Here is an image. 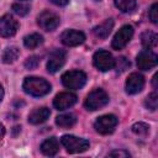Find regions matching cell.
Masks as SVG:
<instances>
[{"label": "cell", "mask_w": 158, "mask_h": 158, "mask_svg": "<svg viewBox=\"0 0 158 158\" xmlns=\"http://www.w3.org/2000/svg\"><path fill=\"white\" fill-rule=\"evenodd\" d=\"M2 98H4V89H2V86L0 85V101L2 100Z\"/></svg>", "instance_id": "34"}, {"label": "cell", "mask_w": 158, "mask_h": 158, "mask_svg": "<svg viewBox=\"0 0 158 158\" xmlns=\"http://www.w3.org/2000/svg\"><path fill=\"white\" fill-rule=\"evenodd\" d=\"M59 16L49 10H44L42 11L38 17H37V22L40 25V27L44 31H53L58 27L59 25Z\"/></svg>", "instance_id": "7"}, {"label": "cell", "mask_w": 158, "mask_h": 158, "mask_svg": "<svg viewBox=\"0 0 158 158\" xmlns=\"http://www.w3.org/2000/svg\"><path fill=\"white\" fill-rule=\"evenodd\" d=\"M22 88L25 93L32 95V96H43L47 95L51 91V84L43 79V78H37V77H27L23 80Z\"/></svg>", "instance_id": "1"}, {"label": "cell", "mask_w": 158, "mask_h": 158, "mask_svg": "<svg viewBox=\"0 0 158 158\" xmlns=\"http://www.w3.org/2000/svg\"><path fill=\"white\" fill-rule=\"evenodd\" d=\"M109 102V95L105 90L102 89H94L93 91H90L85 99V107L90 111H95L99 110L101 107H104L105 105H107Z\"/></svg>", "instance_id": "2"}, {"label": "cell", "mask_w": 158, "mask_h": 158, "mask_svg": "<svg viewBox=\"0 0 158 158\" xmlns=\"http://www.w3.org/2000/svg\"><path fill=\"white\" fill-rule=\"evenodd\" d=\"M51 1L56 5H58V6H63V5H67L69 0H51Z\"/></svg>", "instance_id": "30"}, {"label": "cell", "mask_w": 158, "mask_h": 158, "mask_svg": "<svg viewBox=\"0 0 158 158\" xmlns=\"http://www.w3.org/2000/svg\"><path fill=\"white\" fill-rule=\"evenodd\" d=\"M58 151H59V143H58V139L56 137L47 138L41 144V152L44 156L53 157V156H56L58 153Z\"/></svg>", "instance_id": "16"}, {"label": "cell", "mask_w": 158, "mask_h": 158, "mask_svg": "<svg viewBox=\"0 0 158 158\" xmlns=\"http://www.w3.org/2000/svg\"><path fill=\"white\" fill-rule=\"evenodd\" d=\"M19 56H20V49L17 47H14L12 46V47H7L4 51L2 56H1V59H2L4 63L10 64V63H14L19 58Z\"/></svg>", "instance_id": "20"}, {"label": "cell", "mask_w": 158, "mask_h": 158, "mask_svg": "<svg viewBox=\"0 0 158 158\" xmlns=\"http://www.w3.org/2000/svg\"><path fill=\"white\" fill-rule=\"evenodd\" d=\"M75 122H77V117L73 114H63V115H59L56 117V123L63 128L72 127L75 125Z\"/></svg>", "instance_id": "18"}, {"label": "cell", "mask_w": 158, "mask_h": 158, "mask_svg": "<svg viewBox=\"0 0 158 158\" xmlns=\"http://www.w3.org/2000/svg\"><path fill=\"white\" fill-rule=\"evenodd\" d=\"M116 7L122 12H130L136 7V0H115Z\"/></svg>", "instance_id": "22"}, {"label": "cell", "mask_w": 158, "mask_h": 158, "mask_svg": "<svg viewBox=\"0 0 158 158\" xmlns=\"http://www.w3.org/2000/svg\"><path fill=\"white\" fill-rule=\"evenodd\" d=\"M12 10L15 14H17L19 16H25L28 14L30 11V7L27 5H23V4H14L12 5Z\"/></svg>", "instance_id": "26"}, {"label": "cell", "mask_w": 158, "mask_h": 158, "mask_svg": "<svg viewBox=\"0 0 158 158\" xmlns=\"http://www.w3.org/2000/svg\"><path fill=\"white\" fill-rule=\"evenodd\" d=\"M157 77H158V74H154V77H153V86L154 88H157Z\"/></svg>", "instance_id": "33"}, {"label": "cell", "mask_w": 158, "mask_h": 158, "mask_svg": "<svg viewBox=\"0 0 158 158\" xmlns=\"http://www.w3.org/2000/svg\"><path fill=\"white\" fill-rule=\"evenodd\" d=\"M42 43H43V37L41 35H38V33H31V35H28V36H26L23 38L25 47H27L30 49L36 48V47H38Z\"/></svg>", "instance_id": "21"}, {"label": "cell", "mask_w": 158, "mask_h": 158, "mask_svg": "<svg viewBox=\"0 0 158 158\" xmlns=\"http://www.w3.org/2000/svg\"><path fill=\"white\" fill-rule=\"evenodd\" d=\"M19 30V22L9 14L0 17V36L12 37Z\"/></svg>", "instance_id": "10"}, {"label": "cell", "mask_w": 158, "mask_h": 158, "mask_svg": "<svg viewBox=\"0 0 158 158\" xmlns=\"http://www.w3.org/2000/svg\"><path fill=\"white\" fill-rule=\"evenodd\" d=\"M132 132L137 136H141V137H144L147 136V133L149 132V126L144 122H137L135 125H132Z\"/></svg>", "instance_id": "23"}, {"label": "cell", "mask_w": 158, "mask_h": 158, "mask_svg": "<svg viewBox=\"0 0 158 158\" xmlns=\"http://www.w3.org/2000/svg\"><path fill=\"white\" fill-rule=\"evenodd\" d=\"M96 1H99V0H96Z\"/></svg>", "instance_id": "35"}, {"label": "cell", "mask_w": 158, "mask_h": 158, "mask_svg": "<svg viewBox=\"0 0 158 158\" xmlns=\"http://www.w3.org/2000/svg\"><path fill=\"white\" fill-rule=\"evenodd\" d=\"M117 122L118 120L115 115H102L98 117L94 122V128L101 135H110L114 132L115 127L117 126Z\"/></svg>", "instance_id": "5"}, {"label": "cell", "mask_w": 158, "mask_h": 158, "mask_svg": "<svg viewBox=\"0 0 158 158\" xmlns=\"http://www.w3.org/2000/svg\"><path fill=\"white\" fill-rule=\"evenodd\" d=\"M110 157H122V158H127L130 157V153L126 151H112L109 153Z\"/></svg>", "instance_id": "29"}, {"label": "cell", "mask_w": 158, "mask_h": 158, "mask_svg": "<svg viewBox=\"0 0 158 158\" xmlns=\"http://www.w3.org/2000/svg\"><path fill=\"white\" fill-rule=\"evenodd\" d=\"M132 36H133V28H132V26H130V25L122 26L116 32V35L112 38V43H111L112 48L114 49H117V51L118 49H122L130 42V40L132 38Z\"/></svg>", "instance_id": "8"}, {"label": "cell", "mask_w": 158, "mask_h": 158, "mask_svg": "<svg viewBox=\"0 0 158 158\" xmlns=\"http://www.w3.org/2000/svg\"><path fill=\"white\" fill-rule=\"evenodd\" d=\"M144 86V78L139 73H131L126 80V93L130 95H135L139 93Z\"/></svg>", "instance_id": "14"}, {"label": "cell", "mask_w": 158, "mask_h": 158, "mask_svg": "<svg viewBox=\"0 0 158 158\" xmlns=\"http://www.w3.org/2000/svg\"><path fill=\"white\" fill-rule=\"evenodd\" d=\"M60 41L64 46L68 47H75L81 44L85 41V35L81 31L77 30H67L60 35Z\"/></svg>", "instance_id": "13"}, {"label": "cell", "mask_w": 158, "mask_h": 158, "mask_svg": "<svg viewBox=\"0 0 158 158\" xmlns=\"http://www.w3.org/2000/svg\"><path fill=\"white\" fill-rule=\"evenodd\" d=\"M114 67L116 68V70H117L118 73H122V72H125V70L130 67V60H128L127 58H125V57H120V58H117V59L115 60Z\"/></svg>", "instance_id": "25"}, {"label": "cell", "mask_w": 158, "mask_h": 158, "mask_svg": "<svg viewBox=\"0 0 158 158\" xmlns=\"http://www.w3.org/2000/svg\"><path fill=\"white\" fill-rule=\"evenodd\" d=\"M40 60H41L40 57H37V56H31V57H28V58L26 59V62H25V67H26L27 69H35V68L38 67Z\"/></svg>", "instance_id": "27"}, {"label": "cell", "mask_w": 158, "mask_h": 158, "mask_svg": "<svg viewBox=\"0 0 158 158\" xmlns=\"http://www.w3.org/2000/svg\"><path fill=\"white\" fill-rule=\"evenodd\" d=\"M93 63H94L95 68L99 69L100 72H107L114 68L115 59L111 56V53H109L107 51L100 49V51L95 52V54L93 57Z\"/></svg>", "instance_id": "6"}, {"label": "cell", "mask_w": 158, "mask_h": 158, "mask_svg": "<svg viewBox=\"0 0 158 158\" xmlns=\"http://www.w3.org/2000/svg\"><path fill=\"white\" fill-rule=\"evenodd\" d=\"M136 62H137V67L138 69H142V70H151L152 68H154L158 63V57L156 53H153L152 51H142L138 53L137 58H136Z\"/></svg>", "instance_id": "9"}, {"label": "cell", "mask_w": 158, "mask_h": 158, "mask_svg": "<svg viewBox=\"0 0 158 158\" xmlns=\"http://www.w3.org/2000/svg\"><path fill=\"white\" fill-rule=\"evenodd\" d=\"M51 111L47 107H37L35 110H32L28 115V122L32 125H40L44 121H47V118L49 117Z\"/></svg>", "instance_id": "15"}, {"label": "cell", "mask_w": 158, "mask_h": 158, "mask_svg": "<svg viewBox=\"0 0 158 158\" xmlns=\"http://www.w3.org/2000/svg\"><path fill=\"white\" fill-rule=\"evenodd\" d=\"M62 144L65 147L68 153H81L89 148V141L85 138H79L72 135H64L60 138Z\"/></svg>", "instance_id": "4"}, {"label": "cell", "mask_w": 158, "mask_h": 158, "mask_svg": "<svg viewBox=\"0 0 158 158\" xmlns=\"http://www.w3.org/2000/svg\"><path fill=\"white\" fill-rule=\"evenodd\" d=\"M114 23H115V22H114L112 19H107V20H105L102 23L95 26L94 30H93V32H94V35H95L98 38H106V37L110 35L111 30L114 28Z\"/></svg>", "instance_id": "17"}, {"label": "cell", "mask_w": 158, "mask_h": 158, "mask_svg": "<svg viewBox=\"0 0 158 158\" xmlns=\"http://www.w3.org/2000/svg\"><path fill=\"white\" fill-rule=\"evenodd\" d=\"M20 130H21V127H20V126H15V127H14V130H12V135H14V136H16V135L20 132Z\"/></svg>", "instance_id": "32"}, {"label": "cell", "mask_w": 158, "mask_h": 158, "mask_svg": "<svg viewBox=\"0 0 158 158\" xmlns=\"http://www.w3.org/2000/svg\"><path fill=\"white\" fill-rule=\"evenodd\" d=\"M62 83L65 88L78 90L86 83V74L81 70H69L62 75Z\"/></svg>", "instance_id": "3"}, {"label": "cell", "mask_w": 158, "mask_h": 158, "mask_svg": "<svg viewBox=\"0 0 158 158\" xmlns=\"http://www.w3.org/2000/svg\"><path fill=\"white\" fill-rule=\"evenodd\" d=\"M78 98L75 94L73 93H68V91H63V93H59L56 95L54 100H53V106L57 109V110H67L69 107H72L75 102H77Z\"/></svg>", "instance_id": "12"}, {"label": "cell", "mask_w": 158, "mask_h": 158, "mask_svg": "<svg viewBox=\"0 0 158 158\" xmlns=\"http://www.w3.org/2000/svg\"><path fill=\"white\" fill-rule=\"evenodd\" d=\"M144 105H146V107H147V109H149V110L154 111V110L157 109V106H158V94H157L156 91L151 93V94L146 98Z\"/></svg>", "instance_id": "24"}, {"label": "cell", "mask_w": 158, "mask_h": 158, "mask_svg": "<svg viewBox=\"0 0 158 158\" xmlns=\"http://www.w3.org/2000/svg\"><path fill=\"white\" fill-rule=\"evenodd\" d=\"M149 19L153 23H157L158 22V4H153L151 10H149Z\"/></svg>", "instance_id": "28"}, {"label": "cell", "mask_w": 158, "mask_h": 158, "mask_svg": "<svg viewBox=\"0 0 158 158\" xmlns=\"http://www.w3.org/2000/svg\"><path fill=\"white\" fill-rule=\"evenodd\" d=\"M4 136H5V127H4L2 123H0V142L4 138Z\"/></svg>", "instance_id": "31"}, {"label": "cell", "mask_w": 158, "mask_h": 158, "mask_svg": "<svg viewBox=\"0 0 158 158\" xmlns=\"http://www.w3.org/2000/svg\"><path fill=\"white\" fill-rule=\"evenodd\" d=\"M65 58H67V53L63 49H54L49 57H48V62H47V70L49 73H56L58 72L65 63Z\"/></svg>", "instance_id": "11"}, {"label": "cell", "mask_w": 158, "mask_h": 158, "mask_svg": "<svg viewBox=\"0 0 158 158\" xmlns=\"http://www.w3.org/2000/svg\"><path fill=\"white\" fill-rule=\"evenodd\" d=\"M157 40H158L157 35L152 31H146L141 36V42H142L143 47L147 48V49H151V48L156 47L157 46Z\"/></svg>", "instance_id": "19"}]
</instances>
